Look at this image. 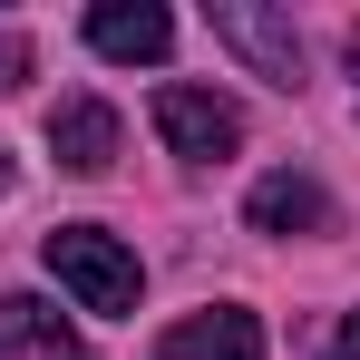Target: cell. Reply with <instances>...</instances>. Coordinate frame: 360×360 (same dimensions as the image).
<instances>
[{
    "instance_id": "6da1fadb",
    "label": "cell",
    "mask_w": 360,
    "mask_h": 360,
    "mask_svg": "<svg viewBox=\"0 0 360 360\" xmlns=\"http://www.w3.org/2000/svg\"><path fill=\"white\" fill-rule=\"evenodd\" d=\"M39 263L59 273V292L78 302V311H108V321H127L136 302H146V263L127 253L108 224H59V234L39 243Z\"/></svg>"
},
{
    "instance_id": "7a4b0ae2",
    "label": "cell",
    "mask_w": 360,
    "mask_h": 360,
    "mask_svg": "<svg viewBox=\"0 0 360 360\" xmlns=\"http://www.w3.org/2000/svg\"><path fill=\"white\" fill-rule=\"evenodd\" d=\"M156 136H166V146H176L185 166H224V156H234L243 146V108L234 98H224V88H156Z\"/></svg>"
},
{
    "instance_id": "3957f363",
    "label": "cell",
    "mask_w": 360,
    "mask_h": 360,
    "mask_svg": "<svg viewBox=\"0 0 360 360\" xmlns=\"http://www.w3.org/2000/svg\"><path fill=\"white\" fill-rule=\"evenodd\" d=\"M214 39H224V49H234L253 78L302 88V39H292V20H283L273 0H214Z\"/></svg>"
},
{
    "instance_id": "277c9868",
    "label": "cell",
    "mask_w": 360,
    "mask_h": 360,
    "mask_svg": "<svg viewBox=\"0 0 360 360\" xmlns=\"http://www.w3.org/2000/svg\"><path fill=\"white\" fill-rule=\"evenodd\" d=\"M88 49L117 59V68H156L176 49V20H166L156 0H98V10H88Z\"/></svg>"
},
{
    "instance_id": "5b68a950",
    "label": "cell",
    "mask_w": 360,
    "mask_h": 360,
    "mask_svg": "<svg viewBox=\"0 0 360 360\" xmlns=\"http://www.w3.org/2000/svg\"><path fill=\"white\" fill-rule=\"evenodd\" d=\"M117 146H127V127H117L108 98H59V108H49V156H59L68 176H108Z\"/></svg>"
},
{
    "instance_id": "8992f818",
    "label": "cell",
    "mask_w": 360,
    "mask_h": 360,
    "mask_svg": "<svg viewBox=\"0 0 360 360\" xmlns=\"http://www.w3.org/2000/svg\"><path fill=\"white\" fill-rule=\"evenodd\" d=\"M156 360H263V321H253L243 302L185 311L176 331H156Z\"/></svg>"
},
{
    "instance_id": "52a82bcc",
    "label": "cell",
    "mask_w": 360,
    "mask_h": 360,
    "mask_svg": "<svg viewBox=\"0 0 360 360\" xmlns=\"http://www.w3.org/2000/svg\"><path fill=\"white\" fill-rule=\"evenodd\" d=\"M243 214H253V234H321L331 224V195H321V176H302V166H273V176L243 195Z\"/></svg>"
},
{
    "instance_id": "ba28073f",
    "label": "cell",
    "mask_w": 360,
    "mask_h": 360,
    "mask_svg": "<svg viewBox=\"0 0 360 360\" xmlns=\"http://www.w3.org/2000/svg\"><path fill=\"white\" fill-rule=\"evenodd\" d=\"M0 360H88V351L39 292H0Z\"/></svg>"
},
{
    "instance_id": "9c48e42d",
    "label": "cell",
    "mask_w": 360,
    "mask_h": 360,
    "mask_svg": "<svg viewBox=\"0 0 360 360\" xmlns=\"http://www.w3.org/2000/svg\"><path fill=\"white\" fill-rule=\"evenodd\" d=\"M20 78H30V39H20V30H0V88H20Z\"/></svg>"
},
{
    "instance_id": "30bf717a",
    "label": "cell",
    "mask_w": 360,
    "mask_h": 360,
    "mask_svg": "<svg viewBox=\"0 0 360 360\" xmlns=\"http://www.w3.org/2000/svg\"><path fill=\"white\" fill-rule=\"evenodd\" d=\"M331 360H360V311L341 321V341H331Z\"/></svg>"
},
{
    "instance_id": "8fae6325",
    "label": "cell",
    "mask_w": 360,
    "mask_h": 360,
    "mask_svg": "<svg viewBox=\"0 0 360 360\" xmlns=\"http://www.w3.org/2000/svg\"><path fill=\"white\" fill-rule=\"evenodd\" d=\"M10 185H20V166H10V146H0V195H10Z\"/></svg>"
},
{
    "instance_id": "7c38bea8",
    "label": "cell",
    "mask_w": 360,
    "mask_h": 360,
    "mask_svg": "<svg viewBox=\"0 0 360 360\" xmlns=\"http://www.w3.org/2000/svg\"><path fill=\"white\" fill-rule=\"evenodd\" d=\"M351 68H360V30H351Z\"/></svg>"
}]
</instances>
